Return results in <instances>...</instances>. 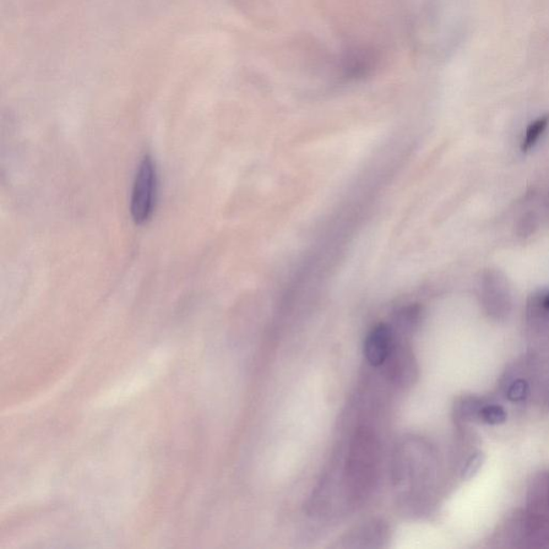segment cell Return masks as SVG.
I'll return each mask as SVG.
<instances>
[{"label":"cell","instance_id":"9","mask_svg":"<svg viewBox=\"0 0 549 549\" xmlns=\"http://www.w3.org/2000/svg\"><path fill=\"white\" fill-rule=\"evenodd\" d=\"M484 461V458L483 455L481 454H476V456H473V458L470 459L468 465H467L466 469H465V477L466 478H470L473 476L476 475V473H477L478 469L481 468V466L483 464Z\"/></svg>","mask_w":549,"mask_h":549},{"label":"cell","instance_id":"4","mask_svg":"<svg viewBox=\"0 0 549 549\" xmlns=\"http://www.w3.org/2000/svg\"><path fill=\"white\" fill-rule=\"evenodd\" d=\"M388 374L392 382L399 387H409L415 383L417 368L415 356L407 347L395 342L392 352L387 360Z\"/></svg>","mask_w":549,"mask_h":549},{"label":"cell","instance_id":"10","mask_svg":"<svg viewBox=\"0 0 549 549\" xmlns=\"http://www.w3.org/2000/svg\"><path fill=\"white\" fill-rule=\"evenodd\" d=\"M543 306H545L549 311V295H547L545 297V300H543Z\"/></svg>","mask_w":549,"mask_h":549},{"label":"cell","instance_id":"5","mask_svg":"<svg viewBox=\"0 0 549 549\" xmlns=\"http://www.w3.org/2000/svg\"><path fill=\"white\" fill-rule=\"evenodd\" d=\"M388 536L387 527L382 521L358 527L355 531L345 536L342 547H379Z\"/></svg>","mask_w":549,"mask_h":549},{"label":"cell","instance_id":"2","mask_svg":"<svg viewBox=\"0 0 549 549\" xmlns=\"http://www.w3.org/2000/svg\"><path fill=\"white\" fill-rule=\"evenodd\" d=\"M156 193V167L151 157L145 156L140 163L134 178L132 206H130L135 224L143 225L150 220L154 213Z\"/></svg>","mask_w":549,"mask_h":549},{"label":"cell","instance_id":"7","mask_svg":"<svg viewBox=\"0 0 549 549\" xmlns=\"http://www.w3.org/2000/svg\"><path fill=\"white\" fill-rule=\"evenodd\" d=\"M480 417L484 423L489 425H498L507 420V413L502 407L492 405L484 407L480 411Z\"/></svg>","mask_w":549,"mask_h":549},{"label":"cell","instance_id":"1","mask_svg":"<svg viewBox=\"0 0 549 549\" xmlns=\"http://www.w3.org/2000/svg\"><path fill=\"white\" fill-rule=\"evenodd\" d=\"M378 444L373 434L363 428L353 440L347 461V484L356 496L366 493L376 475Z\"/></svg>","mask_w":549,"mask_h":549},{"label":"cell","instance_id":"3","mask_svg":"<svg viewBox=\"0 0 549 549\" xmlns=\"http://www.w3.org/2000/svg\"><path fill=\"white\" fill-rule=\"evenodd\" d=\"M395 342L393 329L388 324H379L371 330L364 342V356L372 366H382L387 362Z\"/></svg>","mask_w":549,"mask_h":549},{"label":"cell","instance_id":"6","mask_svg":"<svg viewBox=\"0 0 549 549\" xmlns=\"http://www.w3.org/2000/svg\"><path fill=\"white\" fill-rule=\"evenodd\" d=\"M548 124V114L547 116L537 118L536 121L530 124V126L528 129H527L523 145H521V150H523V151H529L532 148H534V146L537 143V141H539L542 137L543 133H545Z\"/></svg>","mask_w":549,"mask_h":549},{"label":"cell","instance_id":"8","mask_svg":"<svg viewBox=\"0 0 549 549\" xmlns=\"http://www.w3.org/2000/svg\"><path fill=\"white\" fill-rule=\"evenodd\" d=\"M528 395V384L524 380H516L508 390V399L512 401L524 400Z\"/></svg>","mask_w":549,"mask_h":549}]
</instances>
